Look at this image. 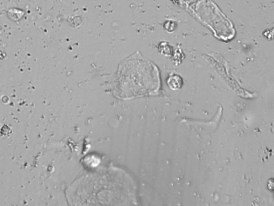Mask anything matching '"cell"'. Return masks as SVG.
I'll list each match as a JSON object with an SVG mask.
<instances>
[{
	"label": "cell",
	"instance_id": "cell-1",
	"mask_svg": "<svg viewBox=\"0 0 274 206\" xmlns=\"http://www.w3.org/2000/svg\"><path fill=\"white\" fill-rule=\"evenodd\" d=\"M167 84L173 90H179L183 85V81L180 75H172L167 79Z\"/></svg>",
	"mask_w": 274,
	"mask_h": 206
},
{
	"label": "cell",
	"instance_id": "cell-2",
	"mask_svg": "<svg viewBox=\"0 0 274 206\" xmlns=\"http://www.w3.org/2000/svg\"><path fill=\"white\" fill-rule=\"evenodd\" d=\"M176 27L177 24L175 22L173 21H168L165 23V29L169 32H173V31H175Z\"/></svg>",
	"mask_w": 274,
	"mask_h": 206
}]
</instances>
